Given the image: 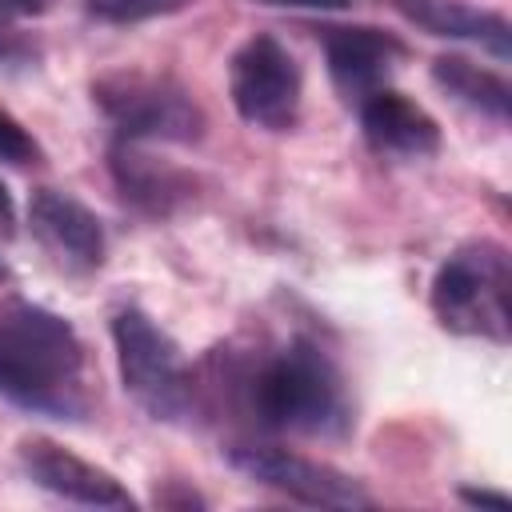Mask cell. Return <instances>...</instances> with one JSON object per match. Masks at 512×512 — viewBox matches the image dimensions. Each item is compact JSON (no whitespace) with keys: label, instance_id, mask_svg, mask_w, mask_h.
<instances>
[{"label":"cell","instance_id":"cell-18","mask_svg":"<svg viewBox=\"0 0 512 512\" xmlns=\"http://www.w3.org/2000/svg\"><path fill=\"white\" fill-rule=\"evenodd\" d=\"M156 504H160V508H204L208 500H204L200 492H192V488L168 480L164 488H156Z\"/></svg>","mask_w":512,"mask_h":512},{"label":"cell","instance_id":"cell-8","mask_svg":"<svg viewBox=\"0 0 512 512\" xmlns=\"http://www.w3.org/2000/svg\"><path fill=\"white\" fill-rule=\"evenodd\" d=\"M28 232L44 248V256L68 276H88L104 264L108 252L104 224L72 192L36 188L28 196Z\"/></svg>","mask_w":512,"mask_h":512},{"label":"cell","instance_id":"cell-15","mask_svg":"<svg viewBox=\"0 0 512 512\" xmlns=\"http://www.w3.org/2000/svg\"><path fill=\"white\" fill-rule=\"evenodd\" d=\"M48 0H0V64H32L36 44L24 36V20L40 16Z\"/></svg>","mask_w":512,"mask_h":512},{"label":"cell","instance_id":"cell-21","mask_svg":"<svg viewBox=\"0 0 512 512\" xmlns=\"http://www.w3.org/2000/svg\"><path fill=\"white\" fill-rule=\"evenodd\" d=\"M0 236L4 240L16 236V200H12V192H8L4 180H0Z\"/></svg>","mask_w":512,"mask_h":512},{"label":"cell","instance_id":"cell-9","mask_svg":"<svg viewBox=\"0 0 512 512\" xmlns=\"http://www.w3.org/2000/svg\"><path fill=\"white\" fill-rule=\"evenodd\" d=\"M16 464H20V472H24L36 488H44V492H52V496H60V500H68V504L112 508V512H132V508H136V496H132L108 468H100V464L76 456L72 448L56 444V440H48V436H28V440H20Z\"/></svg>","mask_w":512,"mask_h":512},{"label":"cell","instance_id":"cell-6","mask_svg":"<svg viewBox=\"0 0 512 512\" xmlns=\"http://www.w3.org/2000/svg\"><path fill=\"white\" fill-rule=\"evenodd\" d=\"M228 96L244 124L288 132L300 120L304 72L272 32H256L228 60Z\"/></svg>","mask_w":512,"mask_h":512},{"label":"cell","instance_id":"cell-7","mask_svg":"<svg viewBox=\"0 0 512 512\" xmlns=\"http://www.w3.org/2000/svg\"><path fill=\"white\" fill-rule=\"evenodd\" d=\"M228 464L236 472H244L248 480L296 500V504H312V508H368L372 496L360 488L356 476L308 460L300 452L288 448H272V444H228Z\"/></svg>","mask_w":512,"mask_h":512},{"label":"cell","instance_id":"cell-11","mask_svg":"<svg viewBox=\"0 0 512 512\" xmlns=\"http://www.w3.org/2000/svg\"><path fill=\"white\" fill-rule=\"evenodd\" d=\"M108 172H112V184H116L120 200L132 212L152 216V220L176 216L196 196V176L192 172L148 156L144 144H132V140H112L108 144Z\"/></svg>","mask_w":512,"mask_h":512},{"label":"cell","instance_id":"cell-3","mask_svg":"<svg viewBox=\"0 0 512 512\" xmlns=\"http://www.w3.org/2000/svg\"><path fill=\"white\" fill-rule=\"evenodd\" d=\"M508 292H512V264L504 244L468 240L440 260L428 288V304L444 332L476 336L504 348L512 336Z\"/></svg>","mask_w":512,"mask_h":512},{"label":"cell","instance_id":"cell-19","mask_svg":"<svg viewBox=\"0 0 512 512\" xmlns=\"http://www.w3.org/2000/svg\"><path fill=\"white\" fill-rule=\"evenodd\" d=\"M456 496L472 508H508V492H496V488H476V484H460Z\"/></svg>","mask_w":512,"mask_h":512},{"label":"cell","instance_id":"cell-14","mask_svg":"<svg viewBox=\"0 0 512 512\" xmlns=\"http://www.w3.org/2000/svg\"><path fill=\"white\" fill-rule=\"evenodd\" d=\"M432 84L444 96H452L456 104H464L468 112H476V116H484L492 124L508 120V100H512L508 80L500 72H492V68H480L468 56H456V52L436 56L432 60Z\"/></svg>","mask_w":512,"mask_h":512},{"label":"cell","instance_id":"cell-16","mask_svg":"<svg viewBox=\"0 0 512 512\" xmlns=\"http://www.w3.org/2000/svg\"><path fill=\"white\" fill-rule=\"evenodd\" d=\"M188 0H88V12L104 24H140L152 16L180 12Z\"/></svg>","mask_w":512,"mask_h":512},{"label":"cell","instance_id":"cell-1","mask_svg":"<svg viewBox=\"0 0 512 512\" xmlns=\"http://www.w3.org/2000/svg\"><path fill=\"white\" fill-rule=\"evenodd\" d=\"M208 372V396H224L228 408L264 432L344 440L356 428L348 380L332 352L308 332L288 336L272 352H220L208 360Z\"/></svg>","mask_w":512,"mask_h":512},{"label":"cell","instance_id":"cell-5","mask_svg":"<svg viewBox=\"0 0 512 512\" xmlns=\"http://www.w3.org/2000/svg\"><path fill=\"white\" fill-rule=\"evenodd\" d=\"M92 100L104 112L112 140L132 144H196L204 136L200 104L168 76L112 72L92 84Z\"/></svg>","mask_w":512,"mask_h":512},{"label":"cell","instance_id":"cell-2","mask_svg":"<svg viewBox=\"0 0 512 512\" xmlns=\"http://www.w3.org/2000/svg\"><path fill=\"white\" fill-rule=\"evenodd\" d=\"M0 396L44 420L84 424L92 412L88 352L72 320L28 300H0Z\"/></svg>","mask_w":512,"mask_h":512},{"label":"cell","instance_id":"cell-4","mask_svg":"<svg viewBox=\"0 0 512 512\" xmlns=\"http://www.w3.org/2000/svg\"><path fill=\"white\" fill-rule=\"evenodd\" d=\"M112 344L124 392L164 424H176L192 412V372L180 356V344L136 304L112 312Z\"/></svg>","mask_w":512,"mask_h":512},{"label":"cell","instance_id":"cell-13","mask_svg":"<svg viewBox=\"0 0 512 512\" xmlns=\"http://www.w3.org/2000/svg\"><path fill=\"white\" fill-rule=\"evenodd\" d=\"M400 8V16L432 36H448V40H468L488 48L496 60H508L512 48V28L504 20V12L492 8H472L464 0H392Z\"/></svg>","mask_w":512,"mask_h":512},{"label":"cell","instance_id":"cell-17","mask_svg":"<svg viewBox=\"0 0 512 512\" xmlns=\"http://www.w3.org/2000/svg\"><path fill=\"white\" fill-rule=\"evenodd\" d=\"M44 160V148L32 140V132L0 108V164H12V168H36Z\"/></svg>","mask_w":512,"mask_h":512},{"label":"cell","instance_id":"cell-20","mask_svg":"<svg viewBox=\"0 0 512 512\" xmlns=\"http://www.w3.org/2000/svg\"><path fill=\"white\" fill-rule=\"evenodd\" d=\"M256 4H272V8H312V12H340L352 0H256Z\"/></svg>","mask_w":512,"mask_h":512},{"label":"cell","instance_id":"cell-22","mask_svg":"<svg viewBox=\"0 0 512 512\" xmlns=\"http://www.w3.org/2000/svg\"><path fill=\"white\" fill-rule=\"evenodd\" d=\"M12 280V272H8V264H4V256H0V284H8Z\"/></svg>","mask_w":512,"mask_h":512},{"label":"cell","instance_id":"cell-12","mask_svg":"<svg viewBox=\"0 0 512 512\" xmlns=\"http://www.w3.org/2000/svg\"><path fill=\"white\" fill-rule=\"evenodd\" d=\"M360 112V132L376 156L388 160H428L440 152V124L404 92L396 88H376L356 104Z\"/></svg>","mask_w":512,"mask_h":512},{"label":"cell","instance_id":"cell-10","mask_svg":"<svg viewBox=\"0 0 512 512\" xmlns=\"http://www.w3.org/2000/svg\"><path fill=\"white\" fill-rule=\"evenodd\" d=\"M320 44H324L332 88L344 104H360L364 96L384 88L396 64L408 56L400 36L372 24H328L320 28Z\"/></svg>","mask_w":512,"mask_h":512}]
</instances>
